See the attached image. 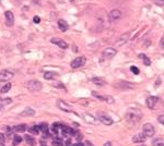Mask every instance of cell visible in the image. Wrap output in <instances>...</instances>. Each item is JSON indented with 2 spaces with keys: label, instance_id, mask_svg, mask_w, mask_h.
I'll use <instances>...</instances> for the list:
<instances>
[{
  "label": "cell",
  "instance_id": "cell-18",
  "mask_svg": "<svg viewBox=\"0 0 164 146\" xmlns=\"http://www.w3.org/2000/svg\"><path fill=\"white\" fill-rule=\"evenodd\" d=\"M24 139H25V141H26V143L28 144V145H31V146L36 145V140H35L32 135H25Z\"/></svg>",
  "mask_w": 164,
  "mask_h": 146
},
{
  "label": "cell",
  "instance_id": "cell-43",
  "mask_svg": "<svg viewBox=\"0 0 164 146\" xmlns=\"http://www.w3.org/2000/svg\"><path fill=\"white\" fill-rule=\"evenodd\" d=\"M0 146H5V145H3V144H2V143H0Z\"/></svg>",
  "mask_w": 164,
  "mask_h": 146
},
{
  "label": "cell",
  "instance_id": "cell-3",
  "mask_svg": "<svg viewBox=\"0 0 164 146\" xmlns=\"http://www.w3.org/2000/svg\"><path fill=\"white\" fill-rule=\"evenodd\" d=\"M14 73L10 70H1L0 71V82H7L10 81L11 79L13 77Z\"/></svg>",
  "mask_w": 164,
  "mask_h": 146
},
{
  "label": "cell",
  "instance_id": "cell-17",
  "mask_svg": "<svg viewBox=\"0 0 164 146\" xmlns=\"http://www.w3.org/2000/svg\"><path fill=\"white\" fill-rule=\"evenodd\" d=\"M139 58L143 60V63H144V65L149 67V65H151V59H150L148 56H146L144 54H139Z\"/></svg>",
  "mask_w": 164,
  "mask_h": 146
},
{
  "label": "cell",
  "instance_id": "cell-40",
  "mask_svg": "<svg viewBox=\"0 0 164 146\" xmlns=\"http://www.w3.org/2000/svg\"><path fill=\"white\" fill-rule=\"evenodd\" d=\"M163 42H164V39H163V37L161 38V44H160V46H161V48H163L164 46H163Z\"/></svg>",
  "mask_w": 164,
  "mask_h": 146
},
{
  "label": "cell",
  "instance_id": "cell-42",
  "mask_svg": "<svg viewBox=\"0 0 164 146\" xmlns=\"http://www.w3.org/2000/svg\"><path fill=\"white\" fill-rule=\"evenodd\" d=\"M41 146H47L46 144H41Z\"/></svg>",
  "mask_w": 164,
  "mask_h": 146
},
{
  "label": "cell",
  "instance_id": "cell-22",
  "mask_svg": "<svg viewBox=\"0 0 164 146\" xmlns=\"http://www.w3.org/2000/svg\"><path fill=\"white\" fill-rule=\"evenodd\" d=\"M92 82L95 84V85H98V86H104L106 83L104 82V80L102 79H100V77H93L92 79Z\"/></svg>",
  "mask_w": 164,
  "mask_h": 146
},
{
  "label": "cell",
  "instance_id": "cell-32",
  "mask_svg": "<svg viewBox=\"0 0 164 146\" xmlns=\"http://www.w3.org/2000/svg\"><path fill=\"white\" fill-rule=\"evenodd\" d=\"M104 100H105V102H108L109 104L114 103V100H113V97H110V96H104Z\"/></svg>",
  "mask_w": 164,
  "mask_h": 146
},
{
  "label": "cell",
  "instance_id": "cell-15",
  "mask_svg": "<svg viewBox=\"0 0 164 146\" xmlns=\"http://www.w3.org/2000/svg\"><path fill=\"white\" fill-rule=\"evenodd\" d=\"M146 135L143 134V133H138L136 135L132 137V142L134 143H143V142L146 141Z\"/></svg>",
  "mask_w": 164,
  "mask_h": 146
},
{
  "label": "cell",
  "instance_id": "cell-25",
  "mask_svg": "<svg viewBox=\"0 0 164 146\" xmlns=\"http://www.w3.org/2000/svg\"><path fill=\"white\" fill-rule=\"evenodd\" d=\"M52 144H53V146H62L64 145V141H62L61 137H55Z\"/></svg>",
  "mask_w": 164,
  "mask_h": 146
},
{
  "label": "cell",
  "instance_id": "cell-20",
  "mask_svg": "<svg viewBox=\"0 0 164 146\" xmlns=\"http://www.w3.org/2000/svg\"><path fill=\"white\" fill-rule=\"evenodd\" d=\"M83 116H84V117H83V119L85 120L87 122H90V123H95V122H96V121H95V118L93 117L92 114H84Z\"/></svg>",
  "mask_w": 164,
  "mask_h": 146
},
{
  "label": "cell",
  "instance_id": "cell-23",
  "mask_svg": "<svg viewBox=\"0 0 164 146\" xmlns=\"http://www.w3.org/2000/svg\"><path fill=\"white\" fill-rule=\"evenodd\" d=\"M13 130H16V132H20V133H23V132H25L27 130L26 128V124H24V123H22V124H19L16 125V128L13 129Z\"/></svg>",
  "mask_w": 164,
  "mask_h": 146
},
{
  "label": "cell",
  "instance_id": "cell-26",
  "mask_svg": "<svg viewBox=\"0 0 164 146\" xmlns=\"http://www.w3.org/2000/svg\"><path fill=\"white\" fill-rule=\"evenodd\" d=\"M28 132L31 134H38L41 131H39V126L38 125H33L31 128H28Z\"/></svg>",
  "mask_w": 164,
  "mask_h": 146
},
{
  "label": "cell",
  "instance_id": "cell-2",
  "mask_svg": "<svg viewBox=\"0 0 164 146\" xmlns=\"http://www.w3.org/2000/svg\"><path fill=\"white\" fill-rule=\"evenodd\" d=\"M25 87L28 88V91L31 92H37L42 89V83L37 80H32V81H28L25 83Z\"/></svg>",
  "mask_w": 164,
  "mask_h": 146
},
{
  "label": "cell",
  "instance_id": "cell-16",
  "mask_svg": "<svg viewBox=\"0 0 164 146\" xmlns=\"http://www.w3.org/2000/svg\"><path fill=\"white\" fill-rule=\"evenodd\" d=\"M58 27H59V30L61 31V32H66V31L69 28V25H68L67 21L62 20V19H60L59 21H58Z\"/></svg>",
  "mask_w": 164,
  "mask_h": 146
},
{
  "label": "cell",
  "instance_id": "cell-44",
  "mask_svg": "<svg viewBox=\"0 0 164 146\" xmlns=\"http://www.w3.org/2000/svg\"><path fill=\"white\" fill-rule=\"evenodd\" d=\"M0 1H1V0H0Z\"/></svg>",
  "mask_w": 164,
  "mask_h": 146
},
{
  "label": "cell",
  "instance_id": "cell-29",
  "mask_svg": "<svg viewBox=\"0 0 164 146\" xmlns=\"http://www.w3.org/2000/svg\"><path fill=\"white\" fill-rule=\"evenodd\" d=\"M21 142H22V137L20 135L16 134V135L13 136V144H14V145H19Z\"/></svg>",
  "mask_w": 164,
  "mask_h": 146
},
{
  "label": "cell",
  "instance_id": "cell-7",
  "mask_svg": "<svg viewBox=\"0 0 164 146\" xmlns=\"http://www.w3.org/2000/svg\"><path fill=\"white\" fill-rule=\"evenodd\" d=\"M117 54V50L113 47H108V48H105L103 50V52H102V56H103L104 58H106V59H112V58H114L115 56Z\"/></svg>",
  "mask_w": 164,
  "mask_h": 146
},
{
  "label": "cell",
  "instance_id": "cell-13",
  "mask_svg": "<svg viewBox=\"0 0 164 146\" xmlns=\"http://www.w3.org/2000/svg\"><path fill=\"white\" fill-rule=\"evenodd\" d=\"M64 125L62 123H59V122H56L53 124V132H54L55 134H58V135H61L62 136V129H64Z\"/></svg>",
  "mask_w": 164,
  "mask_h": 146
},
{
  "label": "cell",
  "instance_id": "cell-34",
  "mask_svg": "<svg viewBox=\"0 0 164 146\" xmlns=\"http://www.w3.org/2000/svg\"><path fill=\"white\" fill-rule=\"evenodd\" d=\"M154 3L157 5H160V7H163L164 0H154Z\"/></svg>",
  "mask_w": 164,
  "mask_h": 146
},
{
  "label": "cell",
  "instance_id": "cell-6",
  "mask_svg": "<svg viewBox=\"0 0 164 146\" xmlns=\"http://www.w3.org/2000/svg\"><path fill=\"white\" fill-rule=\"evenodd\" d=\"M96 118H98L102 123H104L105 125H110L112 123H113L112 118H110L109 116H107L106 114H104V112H98Z\"/></svg>",
  "mask_w": 164,
  "mask_h": 146
},
{
  "label": "cell",
  "instance_id": "cell-5",
  "mask_svg": "<svg viewBox=\"0 0 164 146\" xmlns=\"http://www.w3.org/2000/svg\"><path fill=\"white\" fill-rule=\"evenodd\" d=\"M143 134L146 137H152L155 134V129L151 123H146L143 125Z\"/></svg>",
  "mask_w": 164,
  "mask_h": 146
},
{
  "label": "cell",
  "instance_id": "cell-35",
  "mask_svg": "<svg viewBox=\"0 0 164 146\" xmlns=\"http://www.w3.org/2000/svg\"><path fill=\"white\" fill-rule=\"evenodd\" d=\"M163 114H161V116H159V118H158V120H159V122L161 123V124H164V120H163Z\"/></svg>",
  "mask_w": 164,
  "mask_h": 146
},
{
  "label": "cell",
  "instance_id": "cell-19",
  "mask_svg": "<svg viewBox=\"0 0 164 146\" xmlns=\"http://www.w3.org/2000/svg\"><path fill=\"white\" fill-rule=\"evenodd\" d=\"M35 114V111L32 108H25V110L20 114V116H28V117H32Z\"/></svg>",
  "mask_w": 164,
  "mask_h": 146
},
{
  "label": "cell",
  "instance_id": "cell-27",
  "mask_svg": "<svg viewBox=\"0 0 164 146\" xmlns=\"http://www.w3.org/2000/svg\"><path fill=\"white\" fill-rule=\"evenodd\" d=\"M11 83H7L5 85H3V86L1 87V89H0V92L1 93H8L9 91L11 89Z\"/></svg>",
  "mask_w": 164,
  "mask_h": 146
},
{
  "label": "cell",
  "instance_id": "cell-14",
  "mask_svg": "<svg viewBox=\"0 0 164 146\" xmlns=\"http://www.w3.org/2000/svg\"><path fill=\"white\" fill-rule=\"evenodd\" d=\"M129 35H130V34H129V32H127L126 34H123V35H121V36L119 37V39L117 40V43L115 44V45H116V46H123V45H124V44H125L126 42L128 40V38H129Z\"/></svg>",
  "mask_w": 164,
  "mask_h": 146
},
{
  "label": "cell",
  "instance_id": "cell-10",
  "mask_svg": "<svg viewBox=\"0 0 164 146\" xmlns=\"http://www.w3.org/2000/svg\"><path fill=\"white\" fill-rule=\"evenodd\" d=\"M120 17H121V11L118 10V9H114L109 12V19L112 22L118 21Z\"/></svg>",
  "mask_w": 164,
  "mask_h": 146
},
{
  "label": "cell",
  "instance_id": "cell-31",
  "mask_svg": "<svg viewBox=\"0 0 164 146\" xmlns=\"http://www.w3.org/2000/svg\"><path fill=\"white\" fill-rule=\"evenodd\" d=\"M73 136L76 137V140L78 142L81 141V140H82V134L80 133V132H77V131H76V132H75V134H73Z\"/></svg>",
  "mask_w": 164,
  "mask_h": 146
},
{
  "label": "cell",
  "instance_id": "cell-8",
  "mask_svg": "<svg viewBox=\"0 0 164 146\" xmlns=\"http://www.w3.org/2000/svg\"><path fill=\"white\" fill-rule=\"evenodd\" d=\"M159 102H160V98L157 97V96H150V97H148L147 100H146L148 108H150V109H155Z\"/></svg>",
  "mask_w": 164,
  "mask_h": 146
},
{
  "label": "cell",
  "instance_id": "cell-30",
  "mask_svg": "<svg viewBox=\"0 0 164 146\" xmlns=\"http://www.w3.org/2000/svg\"><path fill=\"white\" fill-rule=\"evenodd\" d=\"M130 71L134 73V74H136V75H138L139 73H140V71H139V69L137 68V67H135V65H132V67H130Z\"/></svg>",
  "mask_w": 164,
  "mask_h": 146
},
{
  "label": "cell",
  "instance_id": "cell-24",
  "mask_svg": "<svg viewBox=\"0 0 164 146\" xmlns=\"http://www.w3.org/2000/svg\"><path fill=\"white\" fill-rule=\"evenodd\" d=\"M153 146H164V140L163 137H158L152 142Z\"/></svg>",
  "mask_w": 164,
  "mask_h": 146
},
{
  "label": "cell",
  "instance_id": "cell-21",
  "mask_svg": "<svg viewBox=\"0 0 164 146\" xmlns=\"http://www.w3.org/2000/svg\"><path fill=\"white\" fill-rule=\"evenodd\" d=\"M39 126V131L43 133V134H48V125L47 123H41V124L38 125Z\"/></svg>",
  "mask_w": 164,
  "mask_h": 146
},
{
  "label": "cell",
  "instance_id": "cell-11",
  "mask_svg": "<svg viewBox=\"0 0 164 146\" xmlns=\"http://www.w3.org/2000/svg\"><path fill=\"white\" fill-rule=\"evenodd\" d=\"M50 42L55 45H57L59 48L61 49H67L68 48V44L66 43L64 39H61V38H52L50 39Z\"/></svg>",
  "mask_w": 164,
  "mask_h": 146
},
{
  "label": "cell",
  "instance_id": "cell-38",
  "mask_svg": "<svg viewBox=\"0 0 164 146\" xmlns=\"http://www.w3.org/2000/svg\"><path fill=\"white\" fill-rule=\"evenodd\" d=\"M83 146H93V145H92V143H91V142L87 141L84 144H83Z\"/></svg>",
  "mask_w": 164,
  "mask_h": 146
},
{
  "label": "cell",
  "instance_id": "cell-37",
  "mask_svg": "<svg viewBox=\"0 0 164 146\" xmlns=\"http://www.w3.org/2000/svg\"><path fill=\"white\" fill-rule=\"evenodd\" d=\"M65 145L66 146H70L71 145V140H70V139H68V140L65 142Z\"/></svg>",
  "mask_w": 164,
  "mask_h": 146
},
{
  "label": "cell",
  "instance_id": "cell-1",
  "mask_svg": "<svg viewBox=\"0 0 164 146\" xmlns=\"http://www.w3.org/2000/svg\"><path fill=\"white\" fill-rule=\"evenodd\" d=\"M142 117V114L138 110V109H134V110H129L128 112H127V120L129 121V122H134V123H136L138 122L139 120L141 119Z\"/></svg>",
  "mask_w": 164,
  "mask_h": 146
},
{
  "label": "cell",
  "instance_id": "cell-33",
  "mask_svg": "<svg viewBox=\"0 0 164 146\" xmlns=\"http://www.w3.org/2000/svg\"><path fill=\"white\" fill-rule=\"evenodd\" d=\"M33 22H34L35 24H39V23H41V17L37 15H35L33 17Z\"/></svg>",
  "mask_w": 164,
  "mask_h": 146
},
{
  "label": "cell",
  "instance_id": "cell-4",
  "mask_svg": "<svg viewBox=\"0 0 164 146\" xmlns=\"http://www.w3.org/2000/svg\"><path fill=\"white\" fill-rule=\"evenodd\" d=\"M85 57H77L75 60H72V62H71V68L72 69H78V68H81L83 65H85Z\"/></svg>",
  "mask_w": 164,
  "mask_h": 146
},
{
  "label": "cell",
  "instance_id": "cell-39",
  "mask_svg": "<svg viewBox=\"0 0 164 146\" xmlns=\"http://www.w3.org/2000/svg\"><path fill=\"white\" fill-rule=\"evenodd\" d=\"M70 146H83V143H81V142H78V143L73 144V145H70Z\"/></svg>",
  "mask_w": 164,
  "mask_h": 146
},
{
  "label": "cell",
  "instance_id": "cell-9",
  "mask_svg": "<svg viewBox=\"0 0 164 146\" xmlns=\"http://www.w3.org/2000/svg\"><path fill=\"white\" fill-rule=\"evenodd\" d=\"M5 24H7V26L9 27L13 26V24H14V14L11 11H5Z\"/></svg>",
  "mask_w": 164,
  "mask_h": 146
},
{
  "label": "cell",
  "instance_id": "cell-36",
  "mask_svg": "<svg viewBox=\"0 0 164 146\" xmlns=\"http://www.w3.org/2000/svg\"><path fill=\"white\" fill-rule=\"evenodd\" d=\"M5 136L3 133H0V142H3L5 141Z\"/></svg>",
  "mask_w": 164,
  "mask_h": 146
},
{
  "label": "cell",
  "instance_id": "cell-41",
  "mask_svg": "<svg viewBox=\"0 0 164 146\" xmlns=\"http://www.w3.org/2000/svg\"><path fill=\"white\" fill-rule=\"evenodd\" d=\"M104 146H112V143H110V142H106V143L104 144Z\"/></svg>",
  "mask_w": 164,
  "mask_h": 146
},
{
  "label": "cell",
  "instance_id": "cell-28",
  "mask_svg": "<svg viewBox=\"0 0 164 146\" xmlns=\"http://www.w3.org/2000/svg\"><path fill=\"white\" fill-rule=\"evenodd\" d=\"M56 74H55L54 72H45V74H44V79H46V80H52V79H54Z\"/></svg>",
  "mask_w": 164,
  "mask_h": 146
},
{
  "label": "cell",
  "instance_id": "cell-12",
  "mask_svg": "<svg viewBox=\"0 0 164 146\" xmlns=\"http://www.w3.org/2000/svg\"><path fill=\"white\" fill-rule=\"evenodd\" d=\"M57 106H58V108L61 109L62 111H66V112H73V110L71 108L70 106L68 105V104H66L65 102H62V100H58L57 102Z\"/></svg>",
  "mask_w": 164,
  "mask_h": 146
}]
</instances>
